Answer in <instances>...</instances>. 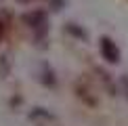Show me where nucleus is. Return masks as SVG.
Here are the masks:
<instances>
[{
    "mask_svg": "<svg viewBox=\"0 0 128 126\" xmlns=\"http://www.w3.org/2000/svg\"><path fill=\"white\" fill-rule=\"evenodd\" d=\"M2 34H4V25L0 23V38H2Z\"/></svg>",
    "mask_w": 128,
    "mask_h": 126,
    "instance_id": "nucleus-2",
    "label": "nucleus"
},
{
    "mask_svg": "<svg viewBox=\"0 0 128 126\" xmlns=\"http://www.w3.org/2000/svg\"><path fill=\"white\" fill-rule=\"evenodd\" d=\"M17 2H23L25 4V2H32V0H17Z\"/></svg>",
    "mask_w": 128,
    "mask_h": 126,
    "instance_id": "nucleus-3",
    "label": "nucleus"
},
{
    "mask_svg": "<svg viewBox=\"0 0 128 126\" xmlns=\"http://www.w3.org/2000/svg\"><path fill=\"white\" fill-rule=\"evenodd\" d=\"M101 52H103V59H107L109 63H116L120 59L118 46H116V42L109 40V38H101Z\"/></svg>",
    "mask_w": 128,
    "mask_h": 126,
    "instance_id": "nucleus-1",
    "label": "nucleus"
}]
</instances>
